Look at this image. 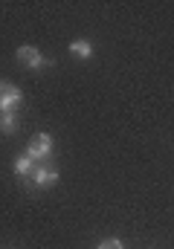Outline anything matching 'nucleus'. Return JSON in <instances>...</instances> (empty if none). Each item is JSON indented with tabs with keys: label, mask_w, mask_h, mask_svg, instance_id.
Segmentation results:
<instances>
[{
	"label": "nucleus",
	"mask_w": 174,
	"mask_h": 249,
	"mask_svg": "<svg viewBox=\"0 0 174 249\" xmlns=\"http://www.w3.org/2000/svg\"><path fill=\"white\" fill-rule=\"evenodd\" d=\"M26 154L38 162V160H50L53 157V139H50V133H35L32 136V142H29V148H26Z\"/></svg>",
	"instance_id": "1"
},
{
	"label": "nucleus",
	"mask_w": 174,
	"mask_h": 249,
	"mask_svg": "<svg viewBox=\"0 0 174 249\" xmlns=\"http://www.w3.org/2000/svg\"><path fill=\"white\" fill-rule=\"evenodd\" d=\"M15 130H18L15 113H0V133H15Z\"/></svg>",
	"instance_id": "7"
},
{
	"label": "nucleus",
	"mask_w": 174,
	"mask_h": 249,
	"mask_svg": "<svg viewBox=\"0 0 174 249\" xmlns=\"http://www.w3.org/2000/svg\"><path fill=\"white\" fill-rule=\"evenodd\" d=\"M70 53H73L76 58H84V61H87V58L93 55V44H90L87 38H76V41L70 44Z\"/></svg>",
	"instance_id": "5"
},
{
	"label": "nucleus",
	"mask_w": 174,
	"mask_h": 249,
	"mask_svg": "<svg viewBox=\"0 0 174 249\" xmlns=\"http://www.w3.org/2000/svg\"><path fill=\"white\" fill-rule=\"evenodd\" d=\"M96 249H122V241H116V238L114 241H102Z\"/></svg>",
	"instance_id": "8"
},
{
	"label": "nucleus",
	"mask_w": 174,
	"mask_h": 249,
	"mask_svg": "<svg viewBox=\"0 0 174 249\" xmlns=\"http://www.w3.org/2000/svg\"><path fill=\"white\" fill-rule=\"evenodd\" d=\"M32 171H35V160L29 154H23V157L15 160V174L18 177H32Z\"/></svg>",
	"instance_id": "6"
},
{
	"label": "nucleus",
	"mask_w": 174,
	"mask_h": 249,
	"mask_svg": "<svg viewBox=\"0 0 174 249\" xmlns=\"http://www.w3.org/2000/svg\"><path fill=\"white\" fill-rule=\"evenodd\" d=\"M18 61H23L29 70H41V67H50V58H44L35 47H18Z\"/></svg>",
	"instance_id": "4"
},
{
	"label": "nucleus",
	"mask_w": 174,
	"mask_h": 249,
	"mask_svg": "<svg viewBox=\"0 0 174 249\" xmlns=\"http://www.w3.org/2000/svg\"><path fill=\"white\" fill-rule=\"evenodd\" d=\"M20 99H23V93H20L15 84L0 81V113H12V107L20 105Z\"/></svg>",
	"instance_id": "2"
},
{
	"label": "nucleus",
	"mask_w": 174,
	"mask_h": 249,
	"mask_svg": "<svg viewBox=\"0 0 174 249\" xmlns=\"http://www.w3.org/2000/svg\"><path fill=\"white\" fill-rule=\"evenodd\" d=\"M58 183V168L56 165H41L32 171V186L35 188H53Z\"/></svg>",
	"instance_id": "3"
}]
</instances>
